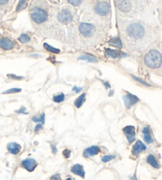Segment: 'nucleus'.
<instances>
[{
    "instance_id": "1",
    "label": "nucleus",
    "mask_w": 162,
    "mask_h": 180,
    "mask_svg": "<svg viewBox=\"0 0 162 180\" xmlns=\"http://www.w3.org/2000/svg\"><path fill=\"white\" fill-rule=\"evenodd\" d=\"M162 62V56L156 50H151L145 56V65L150 68H158Z\"/></svg>"
},
{
    "instance_id": "2",
    "label": "nucleus",
    "mask_w": 162,
    "mask_h": 180,
    "mask_svg": "<svg viewBox=\"0 0 162 180\" xmlns=\"http://www.w3.org/2000/svg\"><path fill=\"white\" fill-rule=\"evenodd\" d=\"M127 33L129 37L134 39H139L145 35V29L139 23H132L127 26Z\"/></svg>"
},
{
    "instance_id": "3",
    "label": "nucleus",
    "mask_w": 162,
    "mask_h": 180,
    "mask_svg": "<svg viewBox=\"0 0 162 180\" xmlns=\"http://www.w3.org/2000/svg\"><path fill=\"white\" fill-rule=\"evenodd\" d=\"M30 17L35 23L40 24L46 21L48 14L40 8H33L30 12Z\"/></svg>"
},
{
    "instance_id": "4",
    "label": "nucleus",
    "mask_w": 162,
    "mask_h": 180,
    "mask_svg": "<svg viewBox=\"0 0 162 180\" xmlns=\"http://www.w3.org/2000/svg\"><path fill=\"white\" fill-rule=\"evenodd\" d=\"M79 31L85 37H90L94 34L95 27L91 24L81 23L80 26H79Z\"/></svg>"
},
{
    "instance_id": "5",
    "label": "nucleus",
    "mask_w": 162,
    "mask_h": 180,
    "mask_svg": "<svg viewBox=\"0 0 162 180\" xmlns=\"http://www.w3.org/2000/svg\"><path fill=\"white\" fill-rule=\"evenodd\" d=\"M123 101H124L125 107L127 108V109L131 108V107H133L135 104H137L138 102L139 101V99L136 96L129 93H127L126 95L123 96Z\"/></svg>"
},
{
    "instance_id": "6",
    "label": "nucleus",
    "mask_w": 162,
    "mask_h": 180,
    "mask_svg": "<svg viewBox=\"0 0 162 180\" xmlns=\"http://www.w3.org/2000/svg\"><path fill=\"white\" fill-rule=\"evenodd\" d=\"M95 11L100 16H104L110 11V6L107 2H100L96 6Z\"/></svg>"
},
{
    "instance_id": "7",
    "label": "nucleus",
    "mask_w": 162,
    "mask_h": 180,
    "mask_svg": "<svg viewBox=\"0 0 162 180\" xmlns=\"http://www.w3.org/2000/svg\"><path fill=\"white\" fill-rule=\"evenodd\" d=\"M123 133L129 143H132L135 140V129L133 126H127L123 129Z\"/></svg>"
},
{
    "instance_id": "8",
    "label": "nucleus",
    "mask_w": 162,
    "mask_h": 180,
    "mask_svg": "<svg viewBox=\"0 0 162 180\" xmlns=\"http://www.w3.org/2000/svg\"><path fill=\"white\" fill-rule=\"evenodd\" d=\"M21 166L28 172H33L37 166V163L34 159H25L21 162Z\"/></svg>"
},
{
    "instance_id": "9",
    "label": "nucleus",
    "mask_w": 162,
    "mask_h": 180,
    "mask_svg": "<svg viewBox=\"0 0 162 180\" xmlns=\"http://www.w3.org/2000/svg\"><path fill=\"white\" fill-rule=\"evenodd\" d=\"M58 19L61 23L67 24V23H69L70 21H72L73 16L70 11H67V10H65V11H62V12L59 14Z\"/></svg>"
},
{
    "instance_id": "10",
    "label": "nucleus",
    "mask_w": 162,
    "mask_h": 180,
    "mask_svg": "<svg viewBox=\"0 0 162 180\" xmlns=\"http://www.w3.org/2000/svg\"><path fill=\"white\" fill-rule=\"evenodd\" d=\"M15 43L6 37L0 38V48L3 50H11L14 48Z\"/></svg>"
},
{
    "instance_id": "11",
    "label": "nucleus",
    "mask_w": 162,
    "mask_h": 180,
    "mask_svg": "<svg viewBox=\"0 0 162 180\" xmlns=\"http://www.w3.org/2000/svg\"><path fill=\"white\" fill-rule=\"evenodd\" d=\"M100 148L97 146V145H94V146H91V147L85 149L83 152V156L85 158H90L94 156L97 155L98 153H100Z\"/></svg>"
},
{
    "instance_id": "12",
    "label": "nucleus",
    "mask_w": 162,
    "mask_h": 180,
    "mask_svg": "<svg viewBox=\"0 0 162 180\" xmlns=\"http://www.w3.org/2000/svg\"><path fill=\"white\" fill-rule=\"evenodd\" d=\"M71 171L73 174L77 175L80 176V177H81V178H85V170H84L83 166L81 165V164H75L74 166H72Z\"/></svg>"
},
{
    "instance_id": "13",
    "label": "nucleus",
    "mask_w": 162,
    "mask_h": 180,
    "mask_svg": "<svg viewBox=\"0 0 162 180\" xmlns=\"http://www.w3.org/2000/svg\"><path fill=\"white\" fill-rule=\"evenodd\" d=\"M146 146L141 141H138L132 147V153L133 155H138L141 152L145 151Z\"/></svg>"
},
{
    "instance_id": "14",
    "label": "nucleus",
    "mask_w": 162,
    "mask_h": 180,
    "mask_svg": "<svg viewBox=\"0 0 162 180\" xmlns=\"http://www.w3.org/2000/svg\"><path fill=\"white\" fill-rule=\"evenodd\" d=\"M7 149L13 155H17V153H19L20 151H21V145L17 144V143L11 142L9 143L8 145H7Z\"/></svg>"
},
{
    "instance_id": "15",
    "label": "nucleus",
    "mask_w": 162,
    "mask_h": 180,
    "mask_svg": "<svg viewBox=\"0 0 162 180\" xmlns=\"http://www.w3.org/2000/svg\"><path fill=\"white\" fill-rule=\"evenodd\" d=\"M85 99H86V94L85 93H82L81 96H79L78 97L75 99V106L77 108H80L82 106V104L85 103Z\"/></svg>"
},
{
    "instance_id": "16",
    "label": "nucleus",
    "mask_w": 162,
    "mask_h": 180,
    "mask_svg": "<svg viewBox=\"0 0 162 180\" xmlns=\"http://www.w3.org/2000/svg\"><path fill=\"white\" fill-rule=\"evenodd\" d=\"M142 133H143V137L145 142L147 144H150V143L153 142V138H152L150 130L148 127H144L143 130H142Z\"/></svg>"
},
{
    "instance_id": "17",
    "label": "nucleus",
    "mask_w": 162,
    "mask_h": 180,
    "mask_svg": "<svg viewBox=\"0 0 162 180\" xmlns=\"http://www.w3.org/2000/svg\"><path fill=\"white\" fill-rule=\"evenodd\" d=\"M118 6L122 11H129L131 9V5L126 0H120L118 3Z\"/></svg>"
},
{
    "instance_id": "18",
    "label": "nucleus",
    "mask_w": 162,
    "mask_h": 180,
    "mask_svg": "<svg viewBox=\"0 0 162 180\" xmlns=\"http://www.w3.org/2000/svg\"><path fill=\"white\" fill-rule=\"evenodd\" d=\"M79 60H83V61H87L89 62H97V58L95 56L91 55H82L80 57H78Z\"/></svg>"
},
{
    "instance_id": "19",
    "label": "nucleus",
    "mask_w": 162,
    "mask_h": 180,
    "mask_svg": "<svg viewBox=\"0 0 162 180\" xmlns=\"http://www.w3.org/2000/svg\"><path fill=\"white\" fill-rule=\"evenodd\" d=\"M147 163L149 164H150V165H151L152 167L154 168H160V165H159V164H158L157 161V159H156V158H155V156H154V155H152V154H150V155L148 156Z\"/></svg>"
},
{
    "instance_id": "20",
    "label": "nucleus",
    "mask_w": 162,
    "mask_h": 180,
    "mask_svg": "<svg viewBox=\"0 0 162 180\" xmlns=\"http://www.w3.org/2000/svg\"><path fill=\"white\" fill-rule=\"evenodd\" d=\"M105 54H106V55L108 56V57H110V58H116L120 55L119 52H118L116 50L109 49V48H107V49L105 50Z\"/></svg>"
},
{
    "instance_id": "21",
    "label": "nucleus",
    "mask_w": 162,
    "mask_h": 180,
    "mask_svg": "<svg viewBox=\"0 0 162 180\" xmlns=\"http://www.w3.org/2000/svg\"><path fill=\"white\" fill-rule=\"evenodd\" d=\"M109 44L112 46H115V47H116V48H122V44H121V41L119 38V37H116L112 39L109 41Z\"/></svg>"
},
{
    "instance_id": "22",
    "label": "nucleus",
    "mask_w": 162,
    "mask_h": 180,
    "mask_svg": "<svg viewBox=\"0 0 162 180\" xmlns=\"http://www.w3.org/2000/svg\"><path fill=\"white\" fill-rule=\"evenodd\" d=\"M19 41L22 43V44H25V43H28V42L30 41V36H29L28 34H25V33H23L21 34L18 38Z\"/></svg>"
},
{
    "instance_id": "23",
    "label": "nucleus",
    "mask_w": 162,
    "mask_h": 180,
    "mask_svg": "<svg viewBox=\"0 0 162 180\" xmlns=\"http://www.w3.org/2000/svg\"><path fill=\"white\" fill-rule=\"evenodd\" d=\"M33 121L35 122H41V124H44L45 122V115L42 114L40 116H33Z\"/></svg>"
},
{
    "instance_id": "24",
    "label": "nucleus",
    "mask_w": 162,
    "mask_h": 180,
    "mask_svg": "<svg viewBox=\"0 0 162 180\" xmlns=\"http://www.w3.org/2000/svg\"><path fill=\"white\" fill-rule=\"evenodd\" d=\"M65 99V95L63 93H60V94H59V95L55 96L54 97H53V100H54L56 103H61Z\"/></svg>"
},
{
    "instance_id": "25",
    "label": "nucleus",
    "mask_w": 162,
    "mask_h": 180,
    "mask_svg": "<svg viewBox=\"0 0 162 180\" xmlns=\"http://www.w3.org/2000/svg\"><path fill=\"white\" fill-rule=\"evenodd\" d=\"M44 47L46 50H48V51H49V52H53V53H57V54H58V53L60 52V51H59L58 48H53V47H52V46L48 45V44H44Z\"/></svg>"
},
{
    "instance_id": "26",
    "label": "nucleus",
    "mask_w": 162,
    "mask_h": 180,
    "mask_svg": "<svg viewBox=\"0 0 162 180\" xmlns=\"http://www.w3.org/2000/svg\"><path fill=\"white\" fill-rule=\"evenodd\" d=\"M25 6H26V0H21L17 5V11H22L23 9L25 8Z\"/></svg>"
},
{
    "instance_id": "27",
    "label": "nucleus",
    "mask_w": 162,
    "mask_h": 180,
    "mask_svg": "<svg viewBox=\"0 0 162 180\" xmlns=\"http://www.w3.org/2000/svg\"><path fill=\"white\" fill-rule=\"evenodd\" d=\"M115 157H116V156L115 155H106L102 157L101 160L103 162H104V163H106V162L111 161V160L114 159Z\"/></svg>"
},
{
    "instance_id": "28",
    "label": "nucleus",
    "mask_w": 162,
    "mask_h": 180,
    "mask_svg": "<svg viewBox=\"0 0 162 180\" xmlns=\"http://www.w3.org/2000/svg\"><path fill=\"white\" fill-rule=\"evenodd\" d=\"M132 77H133V78L135 79V80L136 81H138V82L141 83V85H145V86H150V84H149V83L145 82V81H143V80H141V79L139 78V77H137L134 76V75H132Z\"/></svg>"
},
{
    "instance_id": "29",
    "label": "nucleus",
    "mask_w": 162,
    "mask_h": 180,
    "mask_svg": "<svg viewBox=\"0 0 162 180\" xmlns=\"http://www.w3.org/2000/svg\"><path fill=\"white\" fill-rule=\"evenodd\" d=\"M21 89H17V88H14V89H8V90H6L5 91L4 94H11V93H19V92H21Z\"/></svg>"
},
{
    "instance_id": "30",
    "label": "nucleus",
    "mask_w": 162,
    "mask_h": 180,
    "mask_svg": "<svg viewBox=\"0 0 162 180\" xmlns=\"http://www.w3.org/2000/svg\"><path fill=\"white\" fill-rule=\"evenodd\" d=\"M68 2L74 6H78L81 2V0H68Z\"/></svg>"
},
{
    "instance_id": "31",
    "label": "nucleus",
    "mask_w": 162,
    "mask_h": 180,
    "mask_svg": "<svg viewBox=\"0 0 162 180\" xmlns=\"http://www.w3.org/2000/svg\"><path fill=\"white\" fill-rule=\"evenodd\" d=\"M71 150H70V149H65L64 151L62 152V155L64 156L66 158H68V157H70V156H71Z\"/></svg>"
},
{
    "instance_id": "32",
    "label": "nucleus",
    "mask_w": 162,
    "mask_h": 180,
    "mask_svg": "<svg viewBox=\"0 0 162 180\" xmlns=\"http://www.w3.org/2000/svg\"><path fill=\"white\" fill-rule=\"evenodd\" d=\"M42 128H43V124H41V123H39V124H37V126H36L35 127V132H38V131H40V130H42Z\"/></svg>"
},
{
    "instance_id": "33",
    "label": "nucleus",
    "mask_w": 162,
    "mask_h": 180,
    "mask_svg": "<svg viewBox=\"0 0 162 180\" xmlns=\"http://www.w3.org/2000/svg\"><path fill=\"white\" fill-rule=\"evenodd\" d=\"M50 180H60V175L59 174H56L51 177Z\"/></svg>"
},
{
    "instance_id": "34",
    "label": "nucleus",
    "mask_w": 162,
    "mask_h": 180,
    "mask_svg": "<svg viewBox=\"0 0 162 180\" xmlns=\"http://www.w3.org/2000/svg\"><path fill=\"white\" fill-rule=\"evenodd\" d=\"M8 76L11 77V78L15 79V80H21V79L23 78L22 77H17V76H15V75H14V74H9Z\"/></svg>"
},
{
    "instance_id": "35",
    "label": "nucleus",
    "mask_w": 162,
    "mask_h": 180,
    "mask_svg": "<svg viewBox=\"0 0 162 180\" xmlns=\"http://www.w3.org/2000/svg\"><path fill=\"white\" fill-rule=\"evenodd\" d=\"M16 112H17V113H22V114H28L27 112H25V108H24V107H22L21 109L18 110V111H17Z\"/></svg>"
},
{
    "instance_id": "36",
    "label": "nucleus",
    "mask_w": 162,
    "mask_h": 180,
    "mask_svg": "<svg viewBox=\"0 0 162 180\" xmlns=\"http://www.w3.org/2000/svg\"><path fill=\"white\" fill-rule=\"evenodd\" d=\"M81 89H82V88H78V87H74V89H73V91H75L76 93H79V92L81 91Z\"/></svg>"
},
{
    "instance_id": "37",
    "label": "nucleus",
    "mask_w": 162,
    "mask_h": 180,
    "mask_svg": "<svg viewBox=\"0 0 162 180\" xmlns=\"http://www.w3.org/2000/svg\"><path fill=\"white\" fill-rule=\"evenodd\" d=\"M52 153H54V154H56V153H57V149H56V147L55 146V145H52Z\"/></svg>"
},
{
    "instance_id": "38",
    "label": "nucleus",
    "mask_w": 162,
    "mask_h": 180,
    "mask_svg": "<svg viewBox=\"0 0 162 180\" xmlns=\"http://www.w3.org/2000/svg\"><path fill=\"white\" fill-rule=\"evenodd\" d=\"M8 0H0V5H3L5 4Z\"/></svg>"
},
{
    "instance_id": "39",
    "label": "nucleus",
    "mask_w": 162,
    "mask_h": 180,
    "mask_svg": "<svg viewBox=\"0 0 162 180\" xmlns=\"http://www.w3.org/2000/svg\"><path fill=\"white\" fill-rule=\"evenodd\" d=\"M66 180H72V178H67Z\"/></svg>"
}]
</instances>
